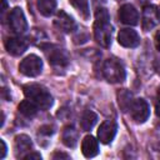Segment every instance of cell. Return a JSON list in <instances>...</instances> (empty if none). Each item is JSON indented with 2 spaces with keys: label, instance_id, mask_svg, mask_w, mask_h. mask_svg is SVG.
I'll list each match as a JSON object with an SVG mask.
<instances>
[{
  "label": "cell",
  "instance_id": "6da1fadb",
  "mask_svg": "<svg viewBox=\"0 0 160 160\" xmlns=\"http://www.w3.org/2000/svg\"><path fill=\"white\" fill-rule=\"evenodd\" d=\"M111 25H110V15L106 9L99 8L95 12V22H94V36L98 44L102 48H109L111 44Z\"/></svg>",
  "mask_w": 160,
  "mask_h": 160
},
{
  "label": "cell",
  "instance_id": "7a4b0ae2",
  "mask_svg": "<svg viewBox=\"0 0 160 160\" xmlns=\"http://www.w3.org/2000/svg\"><path fill=\"white\" fill-rule=\"evenodd\" d=\"M22 90H24V95L26 96V99L32 101L39 109L48 110L51 108L52 96L48 91V89L44 88L42 85L36 84V82H30V84H26L22 88Z\"/></svg>",
  "mask_w": 160,
  "mask_h": 160
},
{
  "label": "cell",
  "instance_id": "3957f363",
  "mask_svg": "<svg viewBox=\"0 0 160 160\" xmlns=\"http://www.w3.org/2000/svg\"><path fill=\"white\" fill-rule=\"evenodd\" d=\"M102 75L109 82L115 84V82H122L125 80L126 72H125L122 64L118 61L116 59L111 58V59L105 60L102 65Z\"/></svg>",
  "mask_w": 160,
  "mask_h": 160
},
{
  "label": "cell",
  "instance_id": "277c9868",
  "mask_svg": "<svg viewBox=\"0 0 160 160\" xmlns=\"http://www.w3.org/2000/svg\"><path fill=\"white\" fill-rule=\"evenodd\" d=\"M41 49L45 52L49 62L52 66L65 68L69 64V56H68L66 51L60 49L59 46H55L51 44H45V45H41Z\"/></svg>",
  "mask_w": 160,
  "mask_h": 160
},
{
  "label": "cell",
  "instance_id": "5b68a950",
  "mask_svg": "<svg viewBox=\"0 0 160 160\" xmlns=\"http://www.w3.org/2000/svg\"><path fill=\"white\" fill-rule=\"evenodd\" d=\"M19 70L25 76L35 78V76L40 75V72L42 70V60L38 55L30 54L21 60V62L19 65Z\"/></svg>",
  "mask_w": 160,
  "mask_h": 160
},
{
  "label": "cell",
  "instance_id": "8992f818",
  "mask_svg": "<svg viewBox=\"0 0 160 160\" xmlns=\"http://www.w3.org/2000/svg\"><path fill=\"white\" fill-rule=\"evenodd\" d=\"M8 20H9V28L11 31H14L15 34H24L26 30H28V22H26V19H25V15L22 12V10L20 8H14L9 16H8Z\"/></svg>",
  "mask_w": 160,
  "mask_h": 160
},
{
  "label": "cell",
  "instance_id": "52a82bcc",
  "mask_svg": "<svg viewBox=\"0 0 160 160\" xmlns=\"http://www.w3.org/2000/svg\"><path fill=\"white\" fill-rule=\"evenodd\" d=\"M129 110L132 120L138 124L145 122L150 116V106L144 99H135Z\"/></svg>",
  "mask_w": 160,
  "mask_h": 160
},
{
  "label": "cell",
  "instance_id": "ba28073f",
  "mask_svg": "<svg viewBox=\"0 0 160 160\" xmlns=\"http://www.w3.org/2000/svg\"><path fill=\"white\" fill-rule=\"evenodd\" d=\"M142 29L145 31L151 30L158 24H160V10L155 5H148L142 10Z\"/></svg>",
  "mask_w": 160,
  "mask_h": 160
},
{
  "label": "cell",
  "instance_id": "9c48e42d",
  "mask_svg": "<svg viewBox=\"0 0 160 160\" xmlns=\"http://www.w3.org/2000/svg\"><path fill=\"white\" fill-rule=\"evenodd\" d=\"M118 131V124L114 120H105L98 129V138L102 144H110Z\"/></svg>",
  "mask_w": 160,
  "mask_h": 160
},
{
  "label": "cell",
  "instance_id": "30bf717a",
  "mask_svg": "<svg viewBox=\"0 0 160 160\" xmlns=\"http://www.w3.org/2000/svg\"><path fill=\"white\" fill-rule=\"evenodd\" d=\"M118 42L124 48L132 49L140 44V38L134 29H121L118 34Z\"/></svg>",
  "mask_w": 160,
  "mask_h": 160
},
{
  "label": "cell",
  "instance_id": "8fae6325",
  "mask_svg": "<svg viewBox=\"0 0 160 160\" xmlns=\"http://www.w3.org/2000/svg\"><path fill=\"white\" fill-rule=\"evenodd\" d=\"M28 40L25 38H20V36H11L5 40V49L8 50L9 54L14 55V56H19L21 54L25 52V50L28 49Z\"/></svg>",
  "mask_w": 160,
  "mask_h": 160
},
{
  "label": "cell",
  "instance_id": "7c38bea8",
  "mask_svg": "<svg viewBox=\"0 0 160 160\" xmlns=\"http://www.w3.org/2000/svg\"><path fill=\"white\" fill-rule=\"evenodd\" d=\"M119 19L122 24L134 26L139 22V12L131 4H124L119 9Z\"/></svg>",
  "mask_w": 160,
  "mask_h": 160
},
{
  "label": "cell",
  "instance_id": "4fadbf2b",
  "mask_svg": "<svg viewBox=\"0 0 160 160\" xmlns=\"http://www.w3.org/2000/svg\"><path fill=\"white\" fill-rule=\"evenodd\" d=\"M54 24L62 32H71L75 29V21H74V19L70 15H68L64 10H59L56 12Z\"/></svg>",
  "mask_w": 160,
  "mask_h": 160
},
{
  "label": "cell",
  "instance_id": "5bb4252c",
  "mask_svg": "<svg viewBox=\"0 0 160 160\" xmlns=\"http://www.w3.org/2000/svg\"><path fill=\"white\" fill-rule=\"evenodd\" d=\"M81 152L85 158H94L99 154V141L91 136L86 135L81 141Z\"/></svg>",
  "mask_w": 160,
  "mask_h": 160
},
{
  "label": "cell",
  "instance_id": "9a60e30c",
  "mask_svg": "<svg viewBox=\"0 0 160 160\" xmlns=\"http://www.w3.org/2000/svg\"><path fill=\"white\" fill-rule=\"evenodd\" d=\"M32 148V142L31 139L25 135V134H20L15 138V155L18 158H22L26 155V152H29Z\"/></svg>",
  "mask_w": 160,
  "mask_h": 160
},
{
  "label": "cell",
  "instance_id": "2e32d148",
  "mask_svg": "<svg viewBox=\"0 0 160 160\" xmlns=\"http://www.w3.org/2000/svg\"><path fill=\"white\" fill-rule=\"evenodd\" d=\"M78 138H79V134H78V130H75L74 126H66L62 131V142L65 146L68 148H75L76 144H78Z\"/></svg>",
  "mask_w": 160,
  "mask_h": 160
},
{
  "label": "cell",
  "instance_id": "e0dca14e",
  "mask_svg": "<svg viewBox=\"0 0 160 160\" xmlns=\"http://www.w3.org/2000/svg\"><path fill=\"white\" fill-rule=\"evenodd\" d=\"M96 121H98V115L91 110H86L80 119V126L84 131H89L95 126Z\"/></svg>",
  "mask_w": 160,
  "mask_h": 160
},
{
  "label": "cell",
  "instance_id": "ac0fdd59",
  "mask_svg": "<svg viewBox=\"0 0 160 160\" xmlns=\"http://www.w3.org/2000/svg\"><path fill=\"white\" fill-rule=\"evenodd\" d=\"M36 6H38L39 12L42 16L49 18V16H51L55 12L56 1L55 0H38L36 1Z\"/></svg>",
  "mask_w": 160,
  "mask_h": 160
},
{
  "label": "cell",
  "instance_id": "d6986e66",
  "mask_svg": "<svg viewBox=\"0 0 160 160\" xmlns=\"http://www.w3.org/2000/svg\"><path fill=\"white\" fill-rule=\"evenodd\" d=\"M18 109H19V111H20L24 116H26V118H34V116L36 115L39 108H38L32 101H30V100L28 99V100H22V101L19 104Z\"/></svg>",
  "mask_w": 160,
  "mask_h": 160
},
{
  "label": "cell",
  "instance_id": "ffe728a7",
  "mask_svg": "<svg viewBox=\"0 0 160 160\" xmlns=\"http://www.w3.org/2000/svg\"><path fill=\"white\" fill-rule=\"evenodd\" d=\"M69 2H70V5H72L80 12V15L85 20L89 19L90 10H89V2H88V0H69Z\"/></svg>",
  "mask_w": 160,
  "mask_h": 160
},
{
  "label": "cell",
  "instance_id": "44dd1931",
  "mask_svg": "<svg viewBox=\"0 0 160 160\" xmlns=\"http://www.w3.org/2000/svg\"><path fill=\"white\" fill-rule=\"evenodd\" d=\"M132 101H134L132 100V96H131V94L129 91L122 90L121 92H119V105H120V108L124 111H126V110L130 109Z\"/></svg>",
  "mask_w": 160,
  "mask_h": 160
},
{
  "label": "cell",
  "instance_id": "7402d4cb",
  "mask_svg": "<svg viewBox=\"0 0 160 160\" xmlns=\"http://www.w3.org/2000/svg\"><path fill=\"white\" fill-rule=\"evenodd\" d=\"M24 159H26V160H31V159H38V160H40V159H41V155H40L39 152H29V154H26V155L24 156Z\"/></svg>",
  "mask_w": 160,
  "mask_h": 160
},
{
  "label": "cell",
  "instance_id": "603a6c76",
  "mask_svg": "<svg viewBox=\"0 0 160 160\" xmlns=\"http://www.w3.org/2000/svg\"><path fill=\"white\" fill-rule=\"evenodd\" d=\"M0 145H1V150H0V159H4L6 155V144L4 140H0Z\"/></svg>",
  "mask_w": 160,
  "mask_h": 160
},
{
  "label": "cell",
  "instance_id": "cb8c5ba5",
  "mask_svg": "<svg viewBox=\"0 0 160 160\" xmlns=\"http://www.w3.org/2000/svg\"><path fill=\"white\" fill-rule=\"evenodd\" d=\"M155 48H156V50L158 51H160V29L156 31V34H155Z\"/></svg>",
  "mask_w": 160,
  "mask_h": 160
},
{
  "label": "cell",
  "instance_id": "d4e9b609",
  "mask_svg": "<svg viewBox=\"0 0 160 160\" xmlns=\"http://www.w3.org/2000/svg\"><path fill=\"white\" fill-rule=\"evenodd\" d=\"M156 114L160 116V86L158 89V95H156Z\"/></svg>",
  "mask_w": 160,
  "mask_h": 160
},
{
  "label": "cell",
  "instance_id": "484cf974",
  "mask_svg": "<svg viewBox=\"0 0 160 160\" xmlns=\"http://www.w3.org/2000/svg\"><path fill=\"white\" fill-rule=\"evenodd\" d=\"M54 159H58V158H65V159H68L69 156L66 155V154H61V152H56V154H54V156H52Z\"/></svg>",
  "mask_w": 160,
  "mask_h": 160
},
{
  "label": "cell",
  "instance_id": "4316f807",
  "mask_svg": "<svg viewBox=\"0 0 160 160\" xmlns=\"http://www.w3.org/2000/svg\"><path fill=\"white\" fill-rule=\"evenodd\" d=\"M1 2H2V8H1V12H4V11L6 10V6H8V4H6V0H1Z\"/></svg>",
  "mask_w": 160,
  "mask_h": 160
}]
</instances>
